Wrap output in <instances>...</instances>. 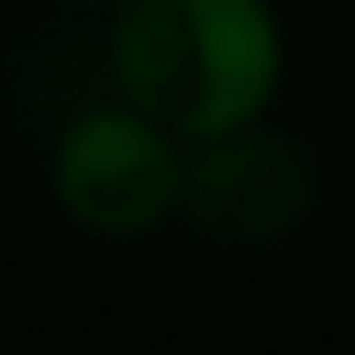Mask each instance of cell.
Returning <instances> with one entry per match:
<instances>
[{"mask_svg": "<svg viewBox=\"0 0 355 355\" xmlns=\"http://www.w3.org/2000/svg\"><path fill=\"white\" fill-rule=\"evenodd\" d=\"M116 102L174 138H211L268 116L283 87V29L268 0H116Z\"/></svg>", "mask_w": 355, "mask_h": 355, "instance_id": "6da1fadb", "label": "cell"}, {"mask_svg": "<svg viewBox=\"0 0 355 355\" xmlns=\"http://www.w3.org/2000/svg\"><path fill=\"white\" fill-rule=\"evenodd\" d=\"M174 189H182V138L138 116L131 102L87 109L66 123L51 153V196L80 232L94 239H145L174 218Z\"/></svg>", "mask_w": 355, "mask_h": 355, "instance_id": "3957f363", "label": "cell"}, {"mask_svg": "<svg viewBox=\"0 0 355 355\" xmlns=\"http://www.w3.org/2000/svg\"><path fill=\"white\" fill-rule=\"evenodd\" d=\"M312 203H319L312 153L283 131H261V116L182 145L174 218H189L211 247H276L312 218Z\"/></svg>", "mask_w": 355, "mask_h": 355, "instance_id": "7a4b0ae2", "label": "cell"}]
</instances>
